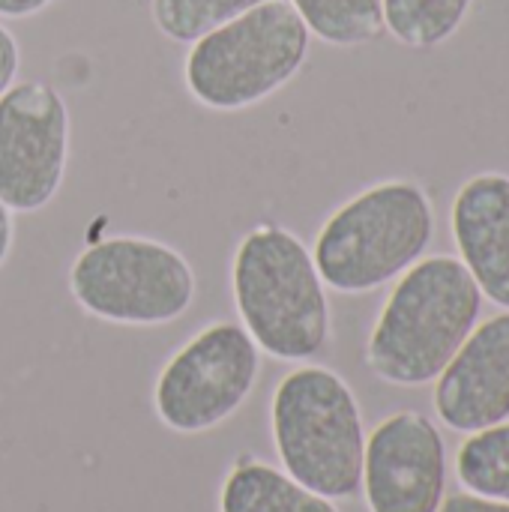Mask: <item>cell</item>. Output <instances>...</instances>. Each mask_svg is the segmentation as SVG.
<instances>
[{
    "mask_svg": "<svg viewBox=\"0 0 509 512\" xmlns=\"http://www.w3.org/2000/svg\"><path fill=\"white\" fill-rule=\"evenodd\" d=\"M231 291L243 330L267 357L306 363L327 348V285L309 246L288 228L261 222L237 243Z\"/></svg>",
    "mask_w": 509,
    "mask_h": 512,
    "instance_id": "cell-1",
    "label": "cell"
},
{
    "mask_svg": "<svg viewBox=\"0 0 509 512\" xmlns=\"http://www.w3.org/2000/svg\"><path fill=\"white\" fill-rule=\"evenodd\" d=\"M483 294L453 255L420 258L390 291L366 345L369 369L396 387L435 381L471 336Z\"/></svg>",
    "mask_w": 509,
    "mask_h": 512,
    "instance_id": "cell-2",
    "label": "cell"
},
{
    "mask_svg": "<svg viewBox=\"0 0 509 512\" xmlns=\"http://www.w3.org/2000/svg\"><path fill=\"white\" fill-rule=\"evenodd\" d=\"M270 432L282 471L327 501L360 492L366 429L354 390L324 366L288 372L270 402Z\"/></svg>",
    "mask_w": 509,
    "mask_h": 512,
    "instance_id": "cell-3",
    "label": "cell"
},
{
    "mask_svg": "<svg viewBox=\"0 0 509 512\" xmlns=\"http://www.w3.org/2000/svg\"><path fill=\"white\" fill-rule=\"evenodd\" d=\"M435 237L423 186L387 180L345 201L315 237V267L339 294H369L414 267Z\"/></svg>",
    "mask_w": 509,
    "mask_h": 512,
    "instance_id": "cell-4",
    "label": "cell"
},
{
    "mask_svg": "<svg viewBox=\"0 0 509 512\" xmlns=\"http://www.w3.org/2000/svg\"><path fill=\"white\" fill-rule=\"evenodd\" d=\"M309 27L288 0H267L192 42L183 78L195 102L240 111L282 90L306 63Z\"/></svg>",
    "mask_w": 509,
    "mask_h": 512,
    "instance_id": "cell-5",
    "label": "cell"
},
{
    "mask_svg": "<svg viewBox=\"0 0 509 512\" xmlns=\"http://www.w3.org/2000/svg\"><path fill=\"white\" fill-rule=\"evenodd\" d=\"M69 294L93 318L123 327H159L183 318L198 279L183 252L150 237H105L69 267Z\"/></svg>",
    "mask_w": 509,
    "mask_h": 512,
    "instance_id": "cell-6",
    "label": "cell"
},
{
    "mask_svg": "<svg viewBox=\"0 0 509 512\" xmlns=\"http://www.w3.org/2000/svg\"><path fill=\"white\" fill-rule=\"evenodd\" d=\"M261 351L237 321L198 330L159 372L156 417L177 435H204L231 420L252 396Z\"/></svg>",
    "mask_w": 509,
    "mask_h": 512,
    "instance_id": "cell-7",
    "label": "cell"
},
{
    "mask_svg": "<svg viewBox=\"0 0 509 512\" xmlns=\"http://www.w3.org/2000/svg\"><path fill=\"white\" fill-rule=\"evenodd\" d=\"M69 162V108L45 81L0 96V204L36 213L54 201Z\"/></svg>",
    "mask_w": 509,
    "mask_h": 512,
    "instance_id": "cell-8",
    "label": "cell"
},
{
    "mask_svg": "<svg viewBox=\"0 0 509 512\" xmlns=\"http://www.w3.org/2000/svg\"><path fill=\"white\" fill-rule=\"evenodd\" d=\"M444 486V438L426 414L399 411L366 438L360 489L369 512H438Z\"/></svg>",
    "mask_w": 509,
    "mask_h": 512,
    "instance_id": "cell-9",
    "label": "cell"
},
{
    "mask_svg": "<svg viewBox=\"0 0 509 512\" xmlns=\"http://www.w3.org/2000/svg\"><path fill=\"white\" fill-rule=\"evenodd\" d=\"M435 411L453 429L474 435L509 417V309L462 342L438 375Z\"/></svg>",
    "mask_w": 509,
    "mask_h": 512,
    "instance_id": "cell-10",
    "label": "cell"
},
{
    "mask_svg": "<svg viewBox=\"0 0 509 512\" xmlns=\"http://www.w3.org/2000/svg\"><path fill=\"white\" fill-rule=\"evenodd\" d=\"M453 237L459 261L480 294L509 309V177L477 174L453 201Z\"/></svg>",
    "mask_w": 509,
    "mask_h": 512,
    "instance_id": "cell-11",
    "label": "cell"
},
{
    "mask_svg": "<svg viewBox=\"0 0 509 512\" xmlns=\"http://www.w3.org/2000/svg\"><path fill=\"white\" fill-rule=\"evenodd\" d=\"M219 512H339L333 501L291 480L285 471L240 456L222 480Z\"/></svg>",
    "mask_w": 509,
    "mask_h": 512,
    "instance_id": "cell-12",
    "label": "cell"
},
{
    "mask_svg": "<svg viewBox=\"0 0 509 512\" xmlns=\"http://www.w3.org/2000/svg\"><path fill=\"white\" fill-rule=\"evenodd\" d=\"M309 33L330 45H366L384 33L381 0H288Z\"/></svg>",
    "mask_w": 509,
    "mask_h": 512,
    "instance_id": "cell-13",
    "label": "cell"
},
{
    "mask_svg": "<svg viewBox=\"0 0 509 512\" xmlns=\"http://www.w3.org/2000/svg\"><path fill=\"white\" fill-rule=\"evenodd\" d=\"M384 27L408 48H435L465 21L474 0H381Z\"/></svg>",
    "mask_w": 509,
    "mask_h": 512,
    "instance_id": "cell-14",
    "label": "cell"
},
{
    "mask_svg": "<svg viewBox=\"0 0 509 512\" xmlns=\"http://www.w3.org/2000/svg\"><path fill=\"white\" fill-rule=\"evenodd\" d=\"M456 474L471 495L509 501V423L474 432L456 456Z\"/></svg>",
    "mask_w": 509,
    "mask_h": 512,
    "instance_id": "cell-15",
    "label": "cell"
},
{
    "mask_svg": "<svg viewBox=\"0 0 509 512\" xmlns=\"http://www.w3.org/2000/svg\"><path fill=\"white\" fill-rule=\"evenodd\" d=\"M258 3L267 0H150V12L162 36L192 45Z\"/></svg>",
    "mask_w": 509,
    "mask_h": 512,
    "instance_id": "cell-16",
    "label": "cell"
},
{
    "mask_svg": "<svg viewBox=\"0 0 509 512\" xmlns=\"http://www.w3.org/2000/svg\"><path fill=\"white\" fill-rule=\"evenodd\" d=\"M18 63H21V51H18V42L15 36L0 24V96L15 84V75H18Z\"/></svg>",
    "mask_w": 509,
    "mask_h": 512,
    "instance_id": "cell-17",
    "label": "cell"
},
{
    "mask_svg": "<svg viewBox=\"0 0 509 512\" xmlns=\"http://www.w3.org/2000/svg\"><path fill=\"white\" fill-rule=\"evenodd\" d=\"M438 512H509V501H495V498H480V495H450L441 501Z\"/></svg>",
    "mask_w": 509,
    "mask_h": 512,
    "instance_id": "cell-18",
    "label": "cell"
},
{
    "mask_svg": "<svg viewBox=\"0 0 509 512\" xmlns=\"http://www.w3.org/2000/svg\"><path fill=\"white\" fill-rule=\"evenodd\" d=\"M54 0H0V15L3 18H27L51 6Z\"/></svg>",
    "mask_w": 509,
    "mask_h": 512,
    "instance_id": "cell-19",
    "label": "cell"
},
{
    "mask_svg": "<svg viewBox=\"0 0 509 512\" xmlns=\"http://www.w3.org/2000/svg\"><path fill=\"white\" fill-rule=\"evenodd\" d=\"M12 240H15V222H12V210L0 204V267H3V261L9 258Z\"/></svg>",
    "mask_w": 509,
    "mask_h": 512,
    "instance_id": "cell-20",
    "label": "cell"
}]
</instances>
